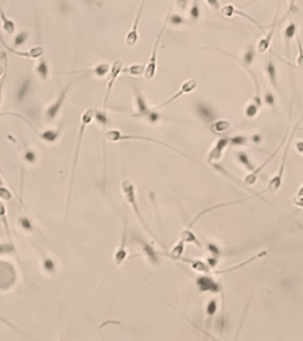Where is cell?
<instances>
[{
  "label": "cell",
  "instance_id": "cell-48",
  "mask_svg": "<svg viewBox=\"0 0 303 341\" xmlns=\"http://www.w3.org/2000/svg\"><path fill=\"white\" fill-rule=\"evenodd\" d=\"M288 3H289V6H288V9H289V12L290 13H295L296 11L298 10L297 9V0H288Z\"/></svg>",
  "mask_w": 303,
  "mask_h": 341
},
{
  "label": "cell",
  "instance_id": "cell-24",
  "mask_svg": "<svg viewBox=\"0 0 303 341\" xmlns=\"http://www.w3.org/2000/svg\"><path fill=\"white\" fill-rule=\"evenodd\" d=\"M266 254H267V251H262V252L258 253V254L255 255V256H252V258H250V259H248V260H245L244 262L240 263V264H238V265L234 266V267H233V268H230V269H228L215 271L214 273H215V274H217V275H219V274H225V273L233 272V271H234V270L239 269H241V268H243V267L248 265V264H249V263H251V262H252L253 260H256L257 259H259V258L263 257V256H265Z\"/></svg>",
  "mask_w": 303,
  "mask_h": 341
},
{
  "label": "cell",
  "instance_id": "cell-9",
  "mask_svg": "<svg viewBox=\"0 0 303 341\" xmlns=\"http://www.w3.org/2000/svg\"><path fill=\"white\" fill-rule=\"evenodd\" d=\"M264 72H265L266 77L268 79L270 87H272L273 90L275 92L281 93V88H280L279 81H278V68H277L275 61L273 60L271 54L264 63Z\"/></svg>",
  "mask_w": 303,
  "mask_h": 341
},
{
  "label": "cell",
  "instance_id": "cell-22",
  "mask_svg": "<svg viewBox=\"0 0 303 341\" xmlns=\"http://www.w3.org/2000/svg\"><path fill=\"white\" fill-rule=\"evenodd\" d=\"M0 221L5 229V234L7 235V239L10 242H13L10 225H9L8 218H7V210H6L5 204L1 200H0Z\"/></svg>",
  "mask_w": 303,
  "mask_h": 341
},
{
  "label": "cell",
  "instance_id": "cell-11",
  "mask_svg": "<svg viewBox=\"0 0 303 341\" xmlns=\"http://www.w3.org/2000/svg\"><path fill=\"white\" fill-rule=\"evenodd\" d=\"M146 3H147V0H142L141 3L139 5V7H138L137 13H136V17H135V19L132 22L131 30L128 31V33H127L125 42H126L127 45L129 46H135L137 43V41H138V36H139V34H138V25H139L142 13H143Z\"/></svg>",
  "mask_w": 303,
  "mask_h": 341
},
{
  "label": "cell",
  "instance_id": "cell-1",
  "mask_svg": "<svg viewBox=\"0 0 303 341\" xmlns=\"http://www.w3.org/2000/svg\"><path fill=\"white\" fill-rule=\"evenodd\" d=\"M97 110L94 108H87L85 109L80 117V127L78 130V135L76 139V148H75V155H74V161H73V167H72V173H71L70 183H69V189H68V196H67V210L69 208V204H70L71 196L73 192V188H74V182H75V178H76V168H77V162H78V158H79V153L81 149L82 143L84 137V133H85L86 129L91 125L93 118L95 117Z\"/></svg>",
  "mask_w": 303,
  "mask_h": 341
},
{
  "label": "cell",
  "instance_id": "cell-27",
  "mask_svg": "<svg viewBox=\"0 0 303 341\" xmlns=\"http://www.w3.org/2000/svg\"><path fill=\"white\" fill-rule=\"evenodd\" d=\"M60 130H46L42 133H39L38 136L45 141L46 143H55L58 140V138L60 137Z\"/></svg>",
  "mask_w": 303,
  "mask_h": 341
},
{
  "label": "cell",
  "instance_id": "cell-3",
  "mask_svg": "<svg viewBox=\"0 0 303 341\" xmlns=\"http://www.w3.org/2000/svg\"><path fill=\"white\" fill-rule=\"evenodd\" d=\"M105 137L106 138L107 141H109L111 143H117V142H121V141H123V142H126V141H141V142H147V143H155V144L162 145L163 147L168 148L172 151L177 153V154H179L181 156H184L185 158L187 157L185 153L181 152L180 150H178L177 148L168 145V143H163L162 141H159V140L153 139V138L147 137V136H139V135H132V134H123L120 131H117V130H108V131H106V133H105Z\"/></svg>",
  "mask_w": 303,
  "mask_h": 341
},
{
  "label": "cell",
  "instance_id": "cell-28",
  "mask_svg": "<svg viewBox=\"0 0 303 341\" xmlns=\"http://www.w3.org/2000/svg\"><path fill=\"white\" fill-rule=\"evenodd\" d=\"M184 243H191V244H193V245L198 246L200 249L202 248V244L201 242L197 239V237L195 236V234L192 233L191 231V229H186L185 230H184L182 233H181V239Z\"/></svg>",
  "mask_w": 303,
  "mask_h": 341
},
{
  "label": "cell",
  "instance_id": "cell-30",
  "mask_svg": "<svg viewBox=\"0 0 303 341\" xmlns=\"http://www.w3.org/2000/svg\"><path fill=\"white\" fill-rule=\"evenodd\" d=\"M184 250H185V243L183 242L182 240H180L178 242V244H177L176 246L173 248L171 251L169 253H168V257L171 258L173 260H180V259L182 258Z\"/></svg>",
  "mask_w": 303,
  "mask_h": 341
},
{
  "label": "cell",
  "instance_id": "cell-50",
  "mask_svg": "<svg viewBox=\"0 0 303 341\" xmlns=\"http://www.w3.org/2000/svg\"><path fill=\"white\" fill-rule=\"evenodd\" d=\"M295 149L296 151L301 154V155H303V141H299L295 144Z\"/></svg>",
  "mask_w": 303,
  "mask_h": 341
},
{
  "label": "cell",
  "instance_id": "cell-2",
  "mask_svg": "<svg viewBox=\"0 0 303 341\" xmlns=\"http://www.w3.org/2000/svg\"><path fill=\"white\" fill-rule=\"evenodd\" d=\"M303 116L299 119L298 123L295 125V126L293 128L292 132H291L290 135H289V140H288L286 145V148H285V150H284L283 157H282V160H281L280 166H279V168H278V173H277V174H276V175L269 180V182L268 189H268V191H269L270 193L277 192L278 189H280L281 186H282L284 173H285L286 160H287L288 152H289V150H290V147H291V144L293 143V138L295 136L297 130L300 128V125H301V123L303 121Z\"/></svg>",
  "mask_w": 303,
  "mask_h": 341
},
{
  "label": "cell",
  "instance_id": "cell-46",
  "mask_svg": "<svg viewBox=\"0 0 303 341\" xmlns=\"http://www.w3.org/2000/svg\"><path fill=\"white\" fill-rule=\"evenodd\" d=\"M205 1L214 10H219L221 8V4L219 0H205Z\"/></svg>",
  "mask_w": 303,
  "mask_h": 341
},
{
  "label": "cell",
  "instance_id": "cell-18",
  "mask_svg": "<svg viewBox=\"0 0 303 341\" xmlns=\"http://www.w3.org/2000/svg\"><path fill=\"white\" fill-rule=\"evenodd\" d=\"M295 40H296V47H297V51H298V54L296 56V61H295V64H292L290 63L289 61H285L280 56H278V54H274L272 51H270L271 54H273L274 56L277 57L281 61H283L284 63H286L288 66L292 67V68H294V69H297L299 71H303V41H302V38L300 37L298 34L295 36Z\"/></svg>",
  "mask_w": 303,
  "mask_h": 341
},
{
  "label": "cell",
  "instance_id": "cell-16",
  "mask_svg": "<svg viewBox=\"0 0 303 341\" xmlns=\"http://www.w3.org/2000/svg\"><path fill=\"white\" fill-rule=\"evenodd\" d=\"M196 284L199 287V290L202 292L209 291L215 293L221 290V286L211 276H207V275L200 276L196 280Z\"/></svg>",
  "mask_w": 303,
  "mask_h": 341
},
{
  "label": "cell",
  "instance_id": "cell-41",
  "mask_svg": "<svg viewBox=\"0 0 303 341\" xmlns=\"http://www.w3.org/2000/svg\"><path fill=\"white\" fill-rule=\"evenodd\" d=\"M142 247H143L144 251L147 253V256L151 259L152 261H156L157 256L155 254V251L152 249L150 245H147V244H142Z\"/></svg>",
  "mask_w": 303,
  "mask_h": 341
},
{
  "label": "cell",
  "instance_id": "cell-21",
  "mask_svg": "<svg viewBox=\"0 0 303 341\" xmlns=\"http://www.w3.org/2000/svg\"><path fill=\"white\" fill-rule=\"evenodd\" d=\"M109 71H110V66L109 64L107 63H101L99 65H97L96 67H93L91 69H88V70H83V71H80V72H70V73H82V74H84V75H95V76H105L107 73H109Z\"/></svg>",
  "mask_w": 303,
  "mask_h": 341
},
{
  "label": "cell",
  "instance_id": "cell-35",
  "mask_svg": "<svg viewBox=\"0 0 303 341\" xmlns=\"http://www.w3.org/2000/svg\"><path fill=\"white\" fill-rule=\"evenodd\" d=\"M18 222H19L20 228L24 229L27 232H31V231L34 230L33 223L31 222V219H29L28 217H26V216L20 217L19 219H18Z\"/></svg>",
  "mask_w": 303,
  "mask_h": 341
},
{
  "label": "cell",
  "instance_id": "cell-52",
  "mask_svg": "<svg viewBox=\"0 0 303 341\" xmlns=\"http://www.w3.org/2000/svg\"><path fill=\"white\" fill-rule=\"evenodd\" d=\"M252 140L254 143H260L261 141H262V137L260 135H258V134H255V135L252 136Z\"/></svg>",
  "mask_w": 303,
  "mask_h": 341
},
{
  "label": "cell",
  "instance_id": "cell-32",
  "mask_svg": "<svg viewBox=\"0 0 303 341\" xmlns=\"http://www.w3.org/2000/svg\"><path fill=\"white\" fill-rule=\"evenodd\" d=\"M35 72L40 76L43 79H47L49 76V67L45 59H42L37 63V66L35 67Z\"/></svg>",
  "mask_w": 303,
  "mask_h": 341
},
{
  "label": "cell",
  "instance_id": "cell-54",
  "mask_svg": "<svg viewBox=\"0 0 303 341\" xmlns=\"http://www.w3.org/2000/svg\"><path fill=\"white\" fill-rule=\"evenodd\" d=\"M5 73V70H4V67L2 66L0 64V76H3V74Z\"/></svg>",
  "mask_w": 303,
  "mask_h": 341
},
{
  "label": "cell",
  "instance_id": "cell-36",
  "mask_svg": "<svg viewBox=\"0 0 303 341\" xmlns=\"http://www.w3.org/2000/svg\"><path fill=\"white\" fill-rule=\"evenodd\" d=\"M190 16L192 20H198L201 16L200 0H192V5L190 8Z\"/></svg>",
  "mask_w": 303,
  "mask_h": 341
},
{
  "label": "cell",
  "instance_id": "cell-33",
  "mask_svg": "<svg viewBox=\"0 0 303 341\" xmlns=\"http://www.w3.org/2000/svg\"><path fill=\"white\" fill-rule=\"evenodd\" d=\"M231 127V123L227 120H219L218 122H215L211 126L213 132L217 133H224Z\"/></svg>",
  "mask_w": 303,
  "mask_h": 341
},
{
  "label": "cell",
  "instance_id": "cell-38",
  "mask_svg": "<svg viewBox=\"0 0 303 341\" xmlns=\"http://www.w3.org/2000/svg\"><path fill=\"white\" fill-rule=\"evenodd\" d=\"M217 310H218V302L215 300H211L208 302V304L207 305V309H206L207 317L209 318L210 321L212 320V318L215 316Z\"/></svg>",
  "mask_w": 303,
  "mask_h": 341
},
{
  "label": "cell",
  "instance_id": "cell-29",
  "mask_svg": "<svg viewBox=\"0 0 303 341\" xmlns=\"http://www.w3.org/2000/svg\"><path fill=\"white\" fill-rule=\"evenodd\" d=\"M262 99H263V103L269 108H275L277 106V96L274 92L269 89H265Z\"/></svg>",
  "mask_w": 303,
  "mask_h": 341
},
{
  "label": "cell",
  "instance_id": "cell-10",
  "mask_svg": "<svg viewBox=\"0 0 303 341\" xmlns=\"http://www.w3.org/2000/svg\"><path fill=\"white\" fill-rule=\"evenodd\" d=\"M219 10H220V14L223 16H225V17H233L234 16H241L243 18L251 21L252 23H253L254 25L257 27L260 31H263V33L266 31L265 29L263 28V26L255 18H253L252 16L248 15L246 12L238 9L233 4H227V5L221 6V8Z\"/></svg>",
  "mask_w": 303,
  "mask_h": 341
},
{
  "label": "cell",
  "instance_id": "cell-8",
  "mask_svg": "<svg viewBox=\"0 0 303 341\" xmlns=\"http://www.w3.org/2000/svg\"><path fill=\"white\" fill-rule=\"evenodd\" d=\"M76 82H72L70 84H68L59 94V96L57 97L54 102L50 104L48 108L46 109V118L49 121H53L55 119L59 112L61 111V108L63 107L65 101H66L67 96L68 94V92L70 91L72 87L75 85Z\"/></svg>",
  "mask_w": 303,
  "mask_h": 341
},
{
  "label": "cell",
  "instance_id": "cell-53",
  "mask_svg": "<svg viewBox=\"0 0 303 341\" xmlns=\"http://www.w3.org/2000/svg\"><path fill=\"white\" fill-rule=\"evenodd\" d=\"M298 197H303V185L302 186V188L299 189L298 191Z\"/></svg>",
  "mask_w": 303,
  "mask_h": 341
},
{
  "label": "cell",
  "instance_id": "cell-13",
  "mask_svg": "<svg viewBox=\"0 0 303 341\" xmlns=\"http://www.w3.org/2000/svg\"><path fill=\"white\" fill-rule=\"evenodd\" d=\"M230 144V139L229 138H221L219 139L214 148L210 150L207 156V162L210 164H214L218 160H220L222 157V154L224 152L225 148H227L228 145Z\"/></svg>",
  "mask_w": 303,
  "mask_h": 341
},
{
  "label": "cell",
  "instance_id": "cell-6",
  "mask_svg": "<svg viewBox=\"0 0 303 341\" xmlns=\"http://www.w3.org/2000/svg\"><path fill=\"white\" fill-rule=\"evenodd\" d=\"M123 70V64L121 61H115L113 62L112 66L110 67L109 71V77L108 81L106 84V91H105V96H104V102H103V111L106 112L107 104L109 102V98L111 95L112 90L115 87V84L117 82V78L120 76Z\"/></svg>",
  "mask_w": 303,
  "mask_h": 341
},
{
  "label": "cell",
  "instance_id": "cell-34",
  "mask_svg": "<svg viewBox=\"0 0 303 341\" xmlns=\"http://www.w3.org/2000/svg\"><path fill=\"white\" fill-rule=\"evenodd\" d=\"M146 67L141 64H133L132 66H129L126 69H123L122 72H126L129 73L132 76H140L142 74H144Z\"/></svg>",
  "mask_w": 303,
  "mask_h": 341
},
{
  "label": "cell",
  "instance_id": "cell-23",
  "mask_svg": "<svg viewBox=\"0 0 303 341\" xmlns=\"http://www.w3.org/2000/svg\"><path fill=\"white\" fill-rule=\"evenodd\" d=\"M0 20L2 21L4 31L7 34L12 35L16 31V23H15L14 20H10V19L7 18V16L5 15V12H4L2 6H1V4H0Z\"/></svg>",
  "mask_w": 303,
  "mask_h": 341
},
{
  "label": "cell",
  "instance_id": "cell-55",
  "mask_svg": "<svg viewBox=\"0 0 303 341\" xmlns=\"http://www.w3.org/2000/svg\"><path fill=\"white\" fill-rule=\"evenodd\" d=\"M302 72H303V71H302Z\"/></svg>",
  "mask_w": 303,
  "mask_h": 341
},
{
  "label": "cell",
  "instance_id": "cell-44",
  "mask_svg": "<svg viewBox=\"0 0 303 341\" xmlns=\"http://www.w3.org/2000/svg\"><path fill=\"white\" fill-rule=\"evenodd\" d=\"M28 38V33L26 32H21L20 34H18L17 36L15 39V43H16V46H20V45H22Z\"/></svg>",
  "mask_w": 303,
  "mask_h": 341
},
{
  "label": "cell",
  "instance_id": "cell-25",
  "mask_svg": "<svg viewBox=\"0 0 303 341\" xmlns=\"http://www.w3.org/2000/svg\"><path fill=\"white\" fill-rule=\"evenodd\" d=\"M197 113L204 121H212L216 117L211 108L208 107L207 105L203 103L198 104Z\"/></svg>",
  "mask_w": 303,
  "mask_h": 341
},
{
  "label": "cell",
  "instance_id": "cell-5",
  "mask_svg": "<svg viewBox=\"0 0 303 341\" xmlns=\"http://www.w3.org/2000/svg\"><path fill=\"white\" fill-rule=\"evenodd\" d=\"M168 16H169V12H168V14L167 18H166V20H165L164 24L162 26V30L160 31V33L158 34L156 39L154 40V44H153L150 59H149V61L147 62V66H146V69H145L144 75H145V77H146L147 79H148V80L152 79V78L154 77V76H155V74H156L158 50H159V46H160L162 36H163V33H164V31H165V29H166V26H167L168 22Z\"/></svg>",
  "mask_w": 303,
  "mask_h": 341
},
{
  "label": "cell",
  "instance_id": "cell-42",
  "mask_svg": "<svg viewBox=\"0 0 303 341\" xmlns=\"http://www.w3.org/2000/svg\"><path fill=\"white\" fill-rule=\"evenodd\" d=\"M43 266H44V269L46 271H48V272H53L55 270V263H54V261L51 259H49V258H46L44 260Z\"/></svg>",
  "mask_w": 303,
  "mask_h": 341
},
{
  "label": "cell",
  "instance_id": "cell-20",
  "mask_svg": "<svg viewBox=\"0 0 303 341\" xmlns=\"http://www.w3.org/2000/svg\"><path fill=\"white\" fill-rule=\"evenodd\" d=\"M135 94H136V107H137V110H138L137 115L138 116H147V117H150L153 111L147 106L144 96L142 95L137 89H135Z\"/></svg>",
  "mask_w": 303,
  "mask_h": 341
},
{
  "label": "cell",
  "instance_id": "cell-49",
  "mask_svg": "<svg viewBox=\"0 0 303 341\" xmlns=\"http://www.w3.org/2000/svg\"><path fill=\"white\" fill-rule=\"evenodd\" d=\"M176 3L181 10L185 11L189 4V0H176Z\"/></svg>",
  "mask_w": 303,
  "mask_h": 341
},
{
  "label": "cell",
  "instance_id": "cell-39",
  "mask_svg": "<svg viewBox=\"0 0 303 341\" xmlns=\"http://www.w3.org/2000/svg\"><path fill=\"white\" fill-rule=\"evenodd\" d=\"M13 197H14V195L12 193V191L2 185L0 187V200L1 201H10L11 199H13Z\"/></svg>",
  "mask_w": 303,
  "mask_h": 341
},
{
  "label": "cell",
  "instance_id": "cell-4",
  "mask_svg": "<svg viewBox=\"0 0 303 341\" xmlns=\"http://www.w3.org/2000/svg\"><path fill=\"white\" fill-rule=\"evenodd\" d=\"M121 189H122V194H123L124 197L126 198L127 202L132 205L133 212H134V214H136V216L137 217L138 220H139V222L141 223L142 226L146 229V230L150 234V235H152L154 239H156L157 241L160 242V240L158 239L156 234H153V232L152 231L151 229H149L148 225L147 224V222L145 221V219H144L143 216H142L141 212H140V210H139L138 204H137V201H136L135 186H134V184H133L132 180L129 179L123 180L122 183H121ZM160 243H161V242H160ZM161 244H162V243H161Z\"/></svg>",
  "mask_w": 303,
  "mask_h": 341
},
{
  "label": "cell",
  "instance_id": "cell-37",
  "mask_svg": "<svg viewBox=\"0 0 303 341\" xmlns=\"http://www.w3.org/2000/svg\"><path fill=\"white\" fill-rule=\"evenodd\" d=\"M16 251V246L13 242L8 241L7 243L0 244V255L9 254Z\"/></svg>",
  "mask_w": 303,
  "mask_h": 341
},
{
  "label": "cell",
  "instance_id": "cell-31",
  "mask_svg": "<svg viewBox=\"0 0 303 341\" xmlns=\"http://www.w3.org/2000/svg\"><path fill=\"white\" fill-rule=\"evenodd\" d=\"M237 158L238 162L241 163L242 165H244L246 168L248 169L249 172H252L255 169L247 153L244 152V151L237 152Z\"/></svg>",
  "mask_w": 303,
  "mask_h": 341
},
{
  "label": "cell",
  "instance_id": "cell-17",
  "mask_svg": "<svg viewBox=\"0 0 303 341\" xmlns=\"http://www.w3.org/2000/svg\"><path fill=\"white\" fill-rule=\"evenodd\" d=\"M263 102L262 96L260 94H255L252 101L248 102L244 108V115L249 120H252L257 117L260 108L263 106Z\"/></svg>",
  "mask_w": 303,
  "mask_h": 341
},
{
  "label": "cell",
  "instance_id": "cell-51",
  "mask_svg": "<svg viewBox=\"0 0 303 341\" xmlns=\"http://www.w3.org/2000/svg\"><path fill=\"white\" fill-rule=\"evenodd\" d=\"M293 203H294V204H295L296 206L303 208V197H297V198H295L293 200Z\"/></svg>",
  "mask_w": 303,
  "mask_h": 341
},
{
  "label": "cell",
  "instance_id": "cell-7",
  "mask_svg": "<svg viewBox=\"0 0 303 341\" xmlns=\"http://www.w3.org/2000/svg\"><path fill=\"white\" fill-rule=\"evenodd\" d=\"M280 6H281V4H279V5H278V10L276 12V16H275V18L273 20L271 25L269 28V31H265L263 33L264 36H262L257 42L256 51L259 54H261L268 52L269 47H270V45L272 43L274 34H275V31H276V29H277V27L278 25V15H279V11H280Z\"/></svg>",
  "mask_w": 303,
  "mask_h": 341
},
{
  "label": "cell",
  "instance_id": "cell-19",
  "mask_svg": "<svg viewBox=\"0 0 303 341\" xmlns=\"http://www.w3.org/2000/svg\"><path fill=\"white\" fill-rule=\"evenodd\" d=\"M298 34V27L295 24V22L291 20L287 25L285 27L283 32L284 43H285V48L286 53L289 56V46L293 38Z\"/></svg>",
  "mask_w": 303,
  "mask_h": 341
},
{
  "label": "cell",
  "instance_id": "cell-47",
  "mask_svg": "<svg viewBox=\"0 0 303 341\" xmlns=\"http://www.w3.org/2000/svg\"><path fill=\"white\" fill-rule=\"evenodd\" d=\"M6 75H7V66L5 69V73L3 74V76H1V80H0V104H1V101H2V92H3V88H4L5 79H6Z\"/></svg>",
  "mask_w": 303,
  "mask_h": 341
},
{
  "label": "cell",
  "instance_id": "cell-15",
  "mask_svg": "<svg viewBox=\"0 0 303 341\" xmlns=\"http://www.w3.org/2000/svg\"><path fill=\"white\" fill-rule=\"evenodd\" d=\"M288 135H289V132H286V134H285V137H284L283 141H282V143H281V144L278 146V148H277V150L275 151V152L273 153V154H271L270 155V157L264 162V163L261 165V166H259L258 168L254 169L252 172H251V173L250 174H248V176L245 178V184L247 185V186H252V185H253V184L255 183V181H256V179H257V175L259 174V173L263 170L267 164H268L269 162H270V160L271 159H273V158L278 154V151L280 150V148H281V147H282V145H284L285 144V143H286V139H287Z\"/></svg>",
  "mask_w": 303,
  "mask_h": 341
},
{
  "label": "cell",
  "instance_id": "cell-43",
  "mask_svg": "<svg viewBox=\"0 0 303 341\" xmlns=\"http://www.w3.org/2000/svg\"><path fill=\"white\" fill-rule=\"evenodd\" d=\"M247 142H248V139L242 135H237L230 139V144H233V145H244L247 143Z\"/></svg>",
  "mask_w": 303,
  "mask_h": 341
},
{
  "label": "cell",
  "instance_id": "cell-12",
  "mask_svg": "<svg viewBox=\"0 0 303 341\" xmlns=\"http://www.w3.org/2000/svg\"><path fill=\"white\" fill-rule=\"evenodd\" d=\"M197 86L198 82L195 79H189V80L184 82L181 85V87L179 88V90L174 95H172L171 97H169L168 99H167L165 102L161 103L155 109H160V108H162L166 107L168 104L177 101V99H179L183 95L192 92L193 90H195V88L197 87Z\"/></svg>",
  "mask_w": 303,
  "mask_h": 341
},
{
  "label": "cell",
  "instance_id": "cell-45",
  "mask_svg": "<svg viewBox=\"0 0 303 341\" xmlns=\"http://www.w3.org/2000/svg\"><path fill=\"white\" fill-rule=\"evenodd\" d=\"M171 12V9H169V16H168V21H170L173 24H176V25H179L181 24L183 22V19L179 16L177 15H173L171 16L170 14Z\"/></svg>",
  "mask_w": 303,
  "mask_h": 341
},
{
  "label": "cell",
  "instance_id": "cell-26",
  "mask_svg": "<svg viewBox=\"0 0 303 341\" xmlns=\"http://www.w3.org/2000/svg\"><path fill=\"white\" fill-rule=\"evenodd\" d=\"M180 260L184 262H186L189 265L192 267V269L200 272V273H209V267L207 264H205L203 261L198 260H192V259H183Z\"/></svg>",
  "mask_w": 303,
  "mask_h": 341
},
{
  "label": "cell",
  "instance_id": "cell-14",
  "mask_svg": "<svg viewBox=\"0 0 303 341\" xmlns=\"http://www.w3.org/2000/svg\"><path fill=\"white\" fill-rule=\"evenodd\" d=\"M127 230H128V219H127V216H125L124 221H123V229H122V234H121V243H120V245H119L117 252L115 254L116 267L121 265L127 257Z\"/></svg>",
  "mask_w": 303,
  "mask_h": 341
},
{
  "label": "cell",
  "instance_id": "cell-40",
  "mask_svg": "<svg viewBox=\"0 0 303 341\" xmlns=\"http://www.w3.org/2000/svg\"><path fill=\"white\" fill-rule=\"evenodd\" d=\"M24 159L27 163H31V164L35 163L36 161V154L34 150L28 149L24 153Z\"/></svg>",
  "mask_w": 303,
  "mask_h": 341
}]
</instances>
